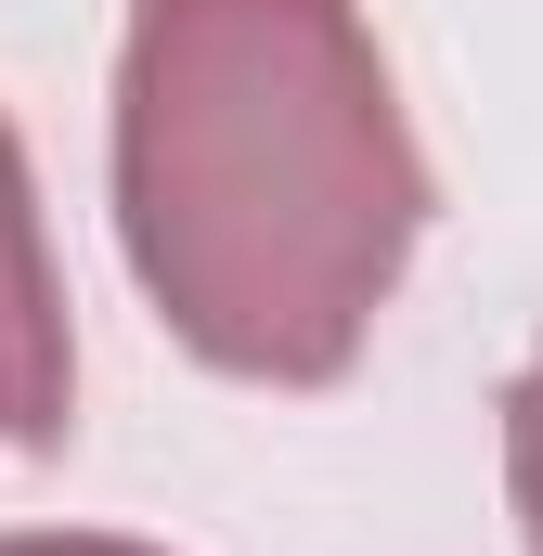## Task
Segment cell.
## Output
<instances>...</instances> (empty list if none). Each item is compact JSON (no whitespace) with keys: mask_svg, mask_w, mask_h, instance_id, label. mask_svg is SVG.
<instances>
[{"mask_svg":"<svg viewBox=\"0 0 543 556\" xmlns=\"http://www.w3.org/2000/svg\"><path fill=\"white\" fill-rule=\"evenodd\" d=\"M414 168L337 0H155L130 65V233L168 311L324 376L402 260Z\"/></svg>","mask_w":543,"mask_h":556,"instance_id":"obj_1","label":"cell"},{"mask_svg":"<svg viewBox=\"0 0 543 556\" xmlns=\"http://www.w3.org/2000/svg\"><path fill=\"white\" fill-rule=\"evenodd\" d=\"M65 402V350H52V298H39V247H26V181L0 142V427L39 440Z\"/></svg>","mask_w":543,"mask_h":556,"instance_id":"obj_2","label":"cell"},{"mask_svg":"<svg viewBox=\"0 0 543 556\" xmlns=\"http://www.w3.org/2000/svg\"><path fill=\"white\" fill-rule=\"evenodd\" d=\"M518 453H531V505H543V376H531V402H518Z\"/></svg>","mask_w":543,"mask_h":556,"instance_id":"obj_3","label":"cell"},{"mask_svg":"<svg viewBox=\"0 0 543 556\" xmlns=\"http://www.w3.org/2000/svg\"><path fill=\"white\" fill-rule=\"evenodd\" d=\"M26 556H52V544H26ZM65 556H104V544H65Z\"/></svg>","mask_w":543,"mask_h":556,"instance_id":"obj_4","label":"cell"}]
</instances>
